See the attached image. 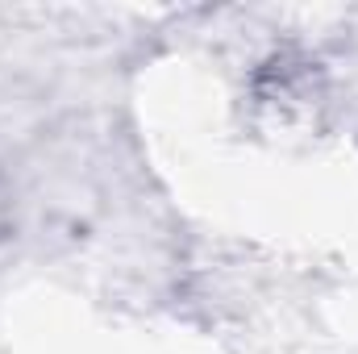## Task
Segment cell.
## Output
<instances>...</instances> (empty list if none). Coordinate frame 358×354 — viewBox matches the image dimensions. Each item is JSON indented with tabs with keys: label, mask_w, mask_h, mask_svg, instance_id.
I'll return each mask as SVG.
<instances>
[{
	"label": "cell",
	"mask_w": 358,
	"mask_h": 354,
	"mask_svg": "<svg viewBox=\"0 0 358 354\" xmlns=\"http://www.w3.org/2000/svg\"><path fill=\"white\" fill-rule=\"evenodd\" d=\"M13 225H17V217H13V192H8V183L0 176V242H8Z\"/></svg>",
	"instance_id": "1"
}]
</instances>
